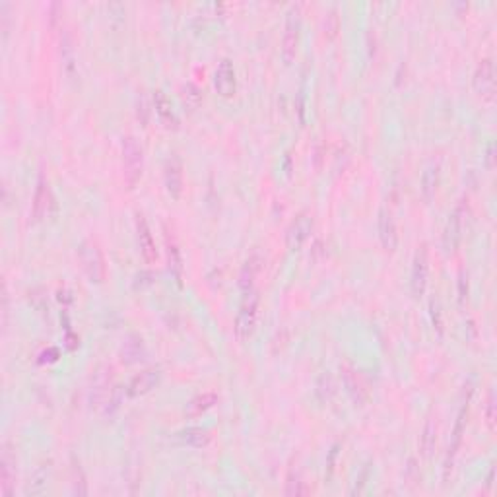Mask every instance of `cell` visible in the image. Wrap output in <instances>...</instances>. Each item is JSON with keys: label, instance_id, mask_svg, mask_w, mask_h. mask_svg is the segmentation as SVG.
Instances as JSON below:
<instances>
[{"label": "cell", "instance_id": "1", "mask_svg": "<svg viewBox=\"0 0 497 497\" xmlns=\"http://www.w3.org/2000/svg\"><path fill=\"white\" fill-rule=\"evenodd\" d=\"M144 169V151L134 136L123 138V175L128 189H134Z\"/></svg>", "mask_w": 497, "mask_h": 497}, {"label": "cell", "instance_id": "2", "mask_svg": "<svg viewBox=\"0 0 497 497\" xmlns=\"http://www.w3.org/2000/svg\"><path fill=\"white\" fill-rule=\"evenodd\" d=\"M78 260H80L82 270L93 284H101L107 278V265H105L104 253L97 247V243L82 241L78 247Z\"/></svg>", "mask_w": 497, "mask_h": 497}, {"label": "cell", "instance_id": "3", "mask_svg": "<svg viewBox=\"0 0 497 497\" xmlns=\"http://www.w3.org/2000/svg\"><path fill=\"white\" fill-rule=\"evenodd\" d=\"M258 303H260V295L256 289H251L243 295V303L235 319V335L241 342L249 340V336L254 332L256 319H258Z\"/></svg>", "mask_w": 497, "mask_h": 497}, {"label": "cell", "instance_id": "4", "mask_svg": "<svg viewBox=\"0 0 497 497\" xmlns=\"http://www.w3.org/2000/svg\"><path fill=\"white\" fill-rule=\"evenodd\" d=\"M466 218H468V204H466V200H461L459 206L452 210V214L447 220V226H445V232H443V249H445V253H454L459 249V245L463 241Z\"/></svg>", "mask_w": 497, "mask_h": 497}, {"label": "cell", "instance_id": "5", "mask_svg": "<svg viewBox=\"0 0 497 497\" xmlns=\"http://www.w3.org/2000/svg\"><path fill=\"white\" fill-rule=\"evenodd\" d=\"M300 32H301V6L293 4L288 10V18H286V27H284V35H282V58L284 62L289 64L295 53H298V45H300Z\"/></svg>", "mask_w": 497, "mask_h": 497}, {"label": "cell", "instance_id": "6", "mask_svg": "<svg viewBox=\"0 0 497 497\" xmlns=\"http://www.w3.org/2000/svg\"><path fill=\"white\" fill-rule=\"evenodd\" d=\"M472 86H474V92L484 101H494V97H496V66H494L492 58H484L476 66Z\"/></svg>", "mask_w": 497, "mask_h": 497}, {"label": "cell", "instance_id": "7", "mask_svg": "<svg viewBox=\"0 0 497 497\" xmlns=\"http://www.w3.org/2000/svg\"><path fill=\"white\" fill-rule=\"evenodd\" d=\"M429 278V254L428 247L422 245L414 254V263H412V276H410V288L414 298H422L426 293Z\"/></svg>", "mask_w": 497, "mask_h": 497}, {"label": "cell", "instance_id": "8", "mask_svg": "<svg viewBox=\"0 0 497 497\" xmlns=\"http://www.w3.org/2000/svg\"><path fill=\"white\" fill-rule=\"evenodd\" d=\"M472 393H474V391H470V393L466 394V400L463 402L461 410H459V416H457V424H454V429H452L449 452H447V459H445V476L449 474V470L452 468L454 457H457V452H459V449H461V443H463V433H464V428H466V416H468V404H470Z\"/></svg>", "mask_w": 497, "mask_h": 497}, {"label": "cell", "instance_id": "9", "mask_svg": "<svg viewBox=\"0 0 497 497\" xmlns=\"http://www.w3.org/2000/svg\"><path fill=\"white\" fill-rule=\"evenodd\" d=\"M111 394H113V389H111V367L101 365L99 369L93 373L92 391H90V402H92V406H95V408L105 406L109 402Z\"/></svg>", "mask_w": 497, "mask_h": 497}, {"label": "cell", "instance_id": "10", "mask_svg": "<svg viewBox=\"0 0 497 497\" xmlns=\"http://www.w3.org/2000/svg\"><path fill=\"white\" fill-rule=\"evenodd\" d=\"M214 88L216 92L220 93L221 97H232L235 90H237V80H235V69H233V62L230 58H223L216 74H214Z\"/></svg>", "mask_w": 497, "mask_h": 497}, {"label": "cell", "instance_id": "11", "mask_svg": "<svg viewBox=\"0 0 497 497\" xmlns=\"http://www.w3.org/2000/svg\"><path fill=\"white\" fill-rule=\"evenodd\" d=\"M136 239H138L142 258L148 265H154L156 258H158V249H156V241H154V235L150 232V226H148V221H146V218L142 214L136 216Z\"/></svg>", "mask_w": 497, "mask_h": 497}, {"label": "cell", "instance_id": "12", "mask_svg": "<svg viewBox=\"0 0 497 497\" xmlns=\"http://www.w3.org/2000/svg\"><path fill=\"white\" fill-rule=\"evenodd\" d=\"M162 381V373L160 369H146L138 373L136 377H132L127 387V394L130 398H138L148 394L151 389H156Z\"/></svg>", "mask_w": 497, "mask_h": 497}, {"label": "cell", "instance_id": "13", "mask_svg": "<svg viewBox=\"0 0 497 497\" xmlns=\"http://www.w3.org/2000/svg\"><path fill=\"white\" fill-rule=\"evenodd\" d=\"M313 221L307 214H301L295 220L291 221V226L288 228L286 233V243H288L289 251H298L301 245L307 241L309 233H311Z\"/></svg>", "mask_w": 497, "mask_h": 497}, {"label": "cell", "instance_id": "14", "mask_svg": "<svg viewBox=\"0 0 497 497\" xmlns=\"http://www.w3.org/2000/svg\"><path fill=\"white\" fill-rule=\"evenodd\" d=\"M51 204H53V195H51V189H49L47 179L41 175L39 181H37V186H35L34 204H32V216H34V220H43L47 214H49V210H51Z\"/></svg>", "mask_w": 497, "mask_h": 497}, {"label": "cell", "instance_id": "15", "mask_svg": "<svg viewBox=\"0 0 497 497\" xmlns=\"http://www.w3.org/2000/svg\"><path fill=\"white\" fill-rule=\"evenodd\" d=\"M379 239L385 251L393 253L398 245V232H396V221H394L391 210L381 208L379 212Z\"/></svg>", "mask_w": 497, "mask_h": 497}, {"label": "cell", "instance_id": "16", "mask_svg": "<svg viewBox=\"0 0 497 497\" xmlns=\"http://www.w3.org/2000/svg\"><path fill=\"white\" fill-rule=\"evenodd\" d=\"M165 186L167 193L173 198H179L183 195V163L177 156H171L165 163Z\"/></svg>", "mask_w": 497, "mask_h": 497}, {"label": "cell", "instance_id": "17", "mask_svg": "<svg viewBox=\"0 0 497 497\" xmlns=\"http://www.w3.org/2000/svg\"><path fill=\"white\" fill-rule=\"evenodd\" d=\"M144 356H146V346H144L142 336L130 332L125 338V342H123L121 358H123L125 363H138L140 359H144Z\"/></svg>", "mask_w": 497, "mask_h": 497}, {"label": "cell", "instance_id": "18", "mask_svg": "<svg viewBox=\"0 0 497 497\" xmlns=\"http://www.w3.org/2000/svg\"><path fill=\"white\" fill-rule=\"evenodd\" d=\"M154 107H156V115L160 117V121H162L165 127L177 128V125H179V119H177V115H175L173 105H171V101H169V97H167L162 90H158L156 95H154Z\"/></svg>", "mask_w": 497, "mask_h": 497}, {"label": "cell", "instance_id": "19", "mask_svg": "<svg viewBox=\"0 0 497 497\" xmlns=\"http://www.w3.org/2000/svg\"><path fill=\"white\" fill-rule=\"evenodd\" d=\"M51 464H53L51 461H47V463H43L35 470L34 476L27 482V486H25V496H41V494H45L47 486H49V478H51V472H53Z\"/></svg>", "mask_w": 497, "mask_h": 497}, {"label": "cell", "instance_id": "20", "mask_svg": "<svg viewBox=\"0 0 497 497\" xmlns=\"http://www.w3.org/2000/svg\"><path fill=\"white\" fill-rule=\"evenodd\" d=\"M177 439L181 441L183 445H186V447L202 449V447L208 445L210 439H212V435H210L208 429L204 428H186L177 433Z\"/></svg>", "mask_w": 497, "mask_h": 497}, {"label": "cell", "instance_id": "21", "mask_svg": "<svg viewBox=\"0 0 497 497\" xmlns=\"http://www.w3.org/2000/svg\"><path fill=\"white\" fill-rule=\"evenodd\" d=\"M2 494L10 496L12 486L16 482V457H12L8 445H4V452H2Z\"/></svg>", "mask_w": 497, "mask_h": 497}, {"label": "cell", "instance_id": "22", "mask_svg": "<svg viewBox=\"0 0 497 497\" xmlns=\"http://www.w3.org/2000/svg\"><path fill=\"white\" fill-rule=\"evenodd\" d=\"M439 165L437 163H429L424 175H422V195H424L426 200H431V198L435 197V193L439 189Z\"/></svg>", "mask_w": 497, "mask_h": 497}, {"label": "cell", "instance_id": "23", "mask_svg": "<svg viewBox=\"0 0 497 497\" xmlns=\"http://www.w3.org/2000/svg\"><path fill=\"white\" fill-rule=\"evenodd\" d=\"M218 402V394L216 393H202L195 396L189 404H186L185 414L189 417H198L202 416L204 412H208L210 408H214V404Z\"/></svg>", "mask_w": 497, "mask_h": 497}, {"label": "cell", "instance_id": "24", "mask_svg": "<svg viewBox=\"0 0 497 497\" xmlns=\"http://www.w3.org/2000/svg\"><path fill=\"white\" fill-rule=\"evenodd\" d=\"M260 270V256L258 254H253L247 263L241 268V274H239V288L243 289V293L251 291L254 286V278L258 274Z\"/></svg>", "mask_w": 497, "mask_h": 497}, {"label": "cell", "instance_id": "25", "mask_svg": "<svg viewBox=\"0 0 497 497\" xmlns=\"http://www.w3.org/2000/svg\"><path fill=\"white\" fill-rule=\"evenodd\" d=\"M435 445H437V424L435 420L429 417L424 426V431H422V457L429 461L431 454L435 451Z\"/></svg>", "mask_w": 497, "mask_h": 497}, {"label": "cell", "instance_id": "26", "mask_svg": "<svg viewBox=\"0 0 497 497\" xmlns=\"http://www.w3.org/2000/svg\"><path fill=\"white\" fill-rule=\"evenodd\" d=\"M344 385H346V389H348V393H350V396L356 400V402H363L365 400V396H367V393H365V387H363V383L359 381L358 379V373L356 371H350L344 367Z\"/></svg>", "mask_w": 497, "mask_h": 497}, {"label": "cell", "instance_id": "27", "mask_svg": "<svg viewBox=\"0 0 497 497\" xmlns=\"http://www.w3.org/2000/svg\"><path fill=\"white\" fill-rule=\"evenodd\" d=\"M167 258H169V270L173 272L177 282H181L183 276V258H181V251L175 241H167Z\"/></svg>", "mask_w": 497, "mask_h": 497}, {"label": "cell", "instance_id": "28", "mask_svg": "<svg viewBox=\"0 0 497 497\" xmlns=\"http://www.w3.org/2000/svg\"><path fill=\"white\" fill-rule=\"evenodd\" d=\"M317 396L321 398V402H328L335 396V379L330 373H323L317 381Z\"/></svg>", "mask_w": 497, "mask_h": 497}, {"label": "cell", "instance_id": "29", "mask_svg": "<svg viewBox=\"0 0 497 497\" xmlns=\"http://www.w3.org/2000/svg\"><path fill=\"white\" fill-rule=\"evenodd\" d=\"M323 27H324V35H326L328 39H335L336 35H338V29H340V16H338L336 8H332V10L324 16Z\"/></svg>", "mask_w": 497, "mask_h": 497}, {"label": "cell", "instance_id": "30", "mask_svg": "<svg viewBox=\"0 0 497 497\" xmlns=\"http://www.w3.org/2000/svg\"><path fill=\"white\" fill-rule=\"evenodd\" d=\"M484 416H486V424H487V428H489V431H496L497 412H496V393H494V389H489V393H487Z\"/></svg>", "mask_w": 497, "mask_h": 497}, {"label": "cell", "instance_id": "31", "mask_svg": "<svg viewBox=\"0 0 497 497\" xmlns=\"http://www.w3.org/2000/svg\"><path fill=\"white\" fill-rule=\"evenodd\" d=\"M286 494H289V496H301V494H307V487H303V482H301L300 472H295V474H293V470L289 472Z\"/></svg>", "mask_w": 497, "mask_h": 497}, {"label": "cell", "instance_id": "32", "mask_svg": "<svg viewBox=\"0 0 497 497\" xmlns=\"http://www.w3.org/2000/svg\"><path fill=\"white\" fill-rule=\"evenodd\" d=\"M62 60H64V66H66V70H72V64H74V47H72V43H70V35L69 34H64V37H62Z\"/></svg>", "mask_w": 497, "mask_h": 497}, {"label": "cell", "instance_id": "33", "mask_svg": "<svg viewBox=\"0 0 497 497\" xmlns=\"http://www.w3.org/2000/svg\"><path fill=\"white\" fill-rule=\"evenodd\" d=\"M369 474H371L369 464H365L363 470L359 472V478H356V486L352 487V496H356V494H361V492H363V487H365L367 480H369Z\"/></svg>", "mask_w": 497, "mask_h": 497}, {"label": "cell", "instance_id": "34", "mask_svg": "<svg viewBox=\"0 0 497 497\" xmlns=\"http://www.w3.org/2000/svg\"><path fill=\"white\" fill-rule=\"evenodd\" d=\"M136 115H138L140 123L146 127V125H148V119H150V109H148L146 95H140L138 97V109H136Z\"/></svg>", "mask_w": 497, "mask_h": 497}, {"label": "cell", "instance_id": "35", "mask_svg": "<svg viewBox=\"0 0 497 497\" xmlns=\"http://www.w3.org/2000/svg\"><path fill=\"white\" fill-rule=\"evenodd\" d=\"M468 298V276L461 272V278H459V300L461 303H464Z\"/></svg>", "mask_w": 497, "mask_h": 497}, {"label": "cell", "instance_id": "36", "mask_svg": "<svg viewBox=\"0 0 497 497\" xmlns=\"http://www.w3.org/2000/svg\"><path fill=\"white\" fill-rule=\"evenodd\" d=\"M494 151H496V146H494V142H489L487 144V154H486V163H487V169H494Z\"/></svg>", "mask_w": 497, "mask_h": 497}]
</instances>
